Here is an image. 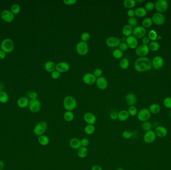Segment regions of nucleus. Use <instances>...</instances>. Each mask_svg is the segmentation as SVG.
Returning <instances> with one entry per match:
<instances>
[{"label":"nucleus","mask_w":171,"mask_h":170,"mask_svg":"<svg viewBox=\"0 0 171 170\" xmlns=\"http://www.w3.org/2000/svg\"><path fill=\"white\" fill-rule=\"evenodd\" d=\"M149 48L148 45L141 44L136 48L135 52L137 55L140 57H145L149 53Z\"/></svg>","instance_id":"1a4fd4ad"},{"label":"nucleus","mask_w":171,"mask_h":170,"mask_svg":"<svg viewBox=\"0 0 171 170\" xmlns=\"http://www.w3.org/2000/svg\"><path fill=\"white\" fill-rule=\"evenodd\" d=\"M77 106L76 99L73 96H66L63 100V106L66 111H72L75 110Z\"/></svg>","instance_id":"f03ea898"},{"label":"nucleus","mask_w":171,"mask_h":170,"mask_svg":"<svg viewBox=\"0 0 171 170\" xmlns=\"http://www.w3.org/2000/svg\"><path fill=\"white\" fill-rule=\"evenodd\" d=\"M135 15L137 16L138 17L142 18L146 16L147 14V11L145 8L139 7L135 10Z\"/></svg>","instance_id":"2f4dec72"},{"label":"nucleus","mask_w":171,"mask_h":170,"mask_svg":"<svg viewBox=\"0 0 171 170\" xmlns=\"http://www.w3.org/2000/svg\"><path fill=\"white\" fill-rule=\"evenodd\" d=\"M89 144V140L88 139L84 138L81 140V147H87Z\"/></svg>","instance_id":"603ef678"},{"label":"nucleus","mask_w":171,"mask_h":170,"mask_svg":"<svg viewBox=\"0 0 171 170\" xmlns=\"http://www.w3.org/2000/svg\"><path fill=\"white\" fill-rule=\"evenodd\" d=\"M70 69L69 64L66 62H60L56 64V70L60 73H66L68 72Z\"/></svg>","instance_id":"f3484780"},{"label":"nucleus","mask_w":171,"mask_h":170,"mask_svg":"<svg viewBox=\"0 0 171 170\" xmlns=\"http://www.w3.org/2000/svg\"><path fill=\"white\" fill-rule=\"evenodd\" d=\"M11 12H12L13 14L18 15L19 14L21 11V7L18 4H13L11 8Z\"/></svg>","instance_id":"a19ab883"},{"label":"nucleus","mask_w":171,"mask_h":170,"mask_svg":"<svg viewBox=\"0 0 171 170\" xmlns=\"http://www.w3.org/2000/svg\"><path fill=\"white\" fill-rule=\"evenodd\" d=\"M127 16H128L129 18L134 17V16L135 15V10H134L133 9H129L128 11H127Z\"/></svg>","instance_id":"4d7b16f0"},{"label":"nucleus","mask_w":171,"mask_h":170,"mask_svg":"<svg viewBox=\"0 0 171 170\" xmlns=\"http://www.w3.org/2000/svg\"><path fill=\"white\" fill-rule=\"evenodd\" d=\"M130 116H135L137 115L138 111L137 108L135 106H131L128 108V110H127Z\"/></svg>","instance_id":"79ce46f5"},{"label":"nucleus","mask_w":171,"mask_h":170,"mask_svg":"<svg viewBox=\"0 0 171 170\" xmlns=\"http://www.w3.org/2000/svg\"><path fill=\"white\" fill-rule=\"evenodd\" d=\"M77 2V0H64L63 1L64 4L67 6L73 5H75Z\"/></svg>","instance_id":"5fc2aeb1"},{"label":"nucleus","mask_w":171,"mask_h":170,"mask_svg":"<svg viewBox=\"0 0 171 170\" xmlns=\"http://www.w3.org/2000/svg\"><path fill=\"white\" fill-rule=\"evenodd\" d=\"M29 101L27 98L21 97L17 100V105L21 108H25L28 106Z\"/></svg>","instance_id":"393cba45"},{"label":"nucleus","mask_w":171,"mask_h":170,"mask_svg":"<svg viewBox=\"0 0 171 170\" xmlns=\"http://www.w3.org/2000/svg\"><path fill=\"white\" fill-rule=\"evenodd\" d=\"M106 43L109 47L115 48L119 46L121 43V40L119 38L116 37H110L107 38Z\"/></svg>","instance_id":"dca6fc26"},{"label":"nucleus","mask_w":171,"mask_h":170,"mask_svg":"<svg viewBox=\"0 0 171 170\" xmlns=\"http://www.w3.org/2000/svg\"><path fill=\"white\" fill-rule=\"evenodd\" d=\"M81 39L83 41L87 43L88 41L90 39V35L88 32H83L81 35Z\"/></svg>","instance_id":"a18cd8bd"},{"label":"nucleus","mask_w":171,"mask_h":170,"mask_svg":"<svg viewBox=\"0 0 171 170\" xmlns=\"http://www.w3.org/2000/svg\"><path fill=\"white\" fill-rule=\"evenodd\" d=\"M170 117H171V110L170 111Z\"/></svg>","instance_id":"774afa93"},{"label":"nucleus","mask_w":171,"mask_h":170,"mask_svg":"<svg viewBox=\"0 0 171 170\" xmlns=\"http://www.w3.org/2000/svg\"><path fill=\"white\" fill-rule=\"evenodd\" d=\"M6 53L5 52L2 50H0V60L4 59L6 57Z\"/></svg>","instance_id":"680f3d73"},{"label":"nucleus","mask_w":171,"mask_h":170,"mask_svg":"<svg viewBox=\"0 0 171 170\" xmlns=\"http://www.w3.org/2000/svg\"><path fill=\"white\" fill-rule=\"evenodd\" d=\"M110 117L111 119H112V120H116L118 119V113L116 112H111L110 115Z\"/></svg>","instance_id":"6e6d98bb"},{"label":"nucleus","mask_w":171,"mask_h":170,"mask_svg":"<svg viewBox=\"0 0 171 170\" xmlns=\"http://www.w3.org/2000/svg\"><path fill=\"white\" fill-rule=\"evenodd\" d=\"M125 100L127 104L129 106H135V105L137 102V97L134 93H129L126 96Z\"/></svg>","instance_id":"412c9836"},{"label":"nucleus","mask_w":171,"mask_h":170,"mask_svg":"<svg viewBox=\"0 0 171 170\" xmlns=\"http://www.w3.org/2000/svg\"><path fill=\"white\" fill-rule=\"evenodd\" d=\"M136 2L141 3V2H144V0H137V1H136Z\"/></svg>","instance_id":"0e129e2a"},{"label":"nucleus","mask_w":171,"mask_h":170,"mask_svg":"<svg viewBox=\"0 0 171 170\" xmlns=\"http://www.w3.org/2000/svg\"><path fill=\"white\" fill-rule=\"evenodd\" d=\"M38 141L41 145L45 146L48 145L50 143V139L46 135H43L38 137Z\"/></svg>","instance_id":"bb28decb"},{"label":"nucleus","mask_w":171,"mask_h":170,"mask_svg":"<svg viewBox=\"0 0 171 170\" xmlns=\"http://www.w3.org/2000/svg\"><path fill=\"white\" fill-rule=\"evenodd\" d=\"M1 50L6 53H11L14 49V44L13 41L10 39H5L2 41L1 44Z\"/></svg>","instance_id":"7ed1b4c3"},{"label":"nucleus","mask_w":171,"mask_h":170,"mask_svg":"<svg viewBox=\"0 0 171 170\" xmlns=\"http://www.w3.org/2000/svg\"><path fill=\"white\" fill-rule=\"evenodd\" d=\"M88 153L87 147H81L79 149H78L77 155L80 158H85L87 156Z\"/></svg>","instance_id":"c756f323"},{"label":"nucleus","mask_w":171,"mask_h":170,"mask_svg":"<svg viewBox=\"0 0 171 170\" xmlns=\"http://www.w3.org/2000/svg\"><path fill=\"white\" fill-rule=\"evenodd\" d=\"M56 64L52 61H48L44 64L45 69L48 73H52L56 70Z\"/></svg>","instance_id":"a878e982"},{"label":"nucleus","mask_w":171,"mask_h":170,"mask_svg":"<svg viewBox=\"0 0 171 170\" xmlns=\"http://www.w3.org/2000/svg\"><path fill=\"white\" fill-rule=\"evenodd\" d=\"M156 138H157V136L156 135L155 131L151 130L150 131L146 132V133L144 135L143 140L146 143L151 144L155 142Z\"/></svg>","instance_id":"ddd939ff"},{"label":"nucleus","mask_w":171,"mask_h":170,"mask_svg":"<svg viewBox=\"0 0 171 170\" xmlns=\"http://www.w3.org/2000/svg\"><path fill=\"white\" fill-rule=\"evenodd\" d=\"M123 5L126 8L129 10L132 9L135 7L136 2L135 0H125L123 2Z\"/></svg>","instance_id":"473e14b6"},{"label":"nucleus","mask_w":171,"mask_h":170,"mask_svg":"<svg viewBox=\"0 0 171 170\" xmlns=\"http://www.w3.org/2000/svg\"><path fill=\"white\" fill-rule=\"evenodd\" d=\"M8 94L3 91H0V103H6L9 100Z\"/></svg>","instance_id":"f704fd0d"},{"label":"nucleus","mask_w":171,"mask_h":170,"mask_svg":"<svg viewBox=\"0 0 171 170\" xmlns=\"http://www.w3.org/2000/svg\"><path fill=\"white\" fill-rule=\"evenodd\" d=\"M113 57L116 59H120L123 55V52L119 49H116L113 52Z\"/></svg>","instance_id":"ea45409f"},{"label":"nucleus","mask_w":171,"mask_h":170,"mask_svg":"<svg viewBox=\"0 0 171 170\" xmlns=\"http://www.w3.org/2000/svg\"><path fill=\"white\" fill-rule=\"evenodd\" d=\"M1 18L4 21L10 23L14 21L15 16L11 11L5 10L1 13Z\"/></svg>","instance_id":"f8f14e48"},{"label":"nucleus","mask_w":171,"mask_h":170,"mask_svg":"<svg viewBox=\"0 0 171 170\" xmlns=\"http://www.w3.org/2000/svg\"><path fill=\"white\" fill-rule=\"evenodd\" d=\"M146 30L142 26H137L133 28V35L136 39H142L146 36Z\"/></svg>","instance_id":"9d476101"},{"label":"nucleus","mask_w":171,"mask_h":170,"mask_svg":"<svg viewBox=\"0 0 171 170\" xmlns=\"http://www.w3.org/2000/svg\"><path fill=\"white\" fill-rule=\"evenodd\" d=\"M133 28L128 24V25H125L123 27L122 32L124 36L128 37L131 36V35L133 34Z\"/></svg>","instance_id":"cd10ccee"},{"label":"nucleus","mask_w":171,"mask_h":170,"mask_svg":"<svg viewBox=\"0 0 171 170\" xmlns=\"http://www.w3.org/2000/svg\"><path fill=\"white\" fill-rule=\"evenodd\" d=\"M152 66L151 60L146 57H140L136 60L134 64L135 69L139 73L150 70Z\"/></svg>","instance_id":"f257e3e1"},{"label":"nucleus","mask_w":171,"mask_h":170,"mask_svg":"<svg viewBox=\"0 0 171 170\" xmlns=\"http://www.w3.org/2000/svg\"><path fill=\"white\" fill-rule=\"evenodd\" d=\"M76 49L79 55L84 56L88 53L89 46L87 42L81 41L77 44L76 46Z\"/></svg>","instance_id":"39448f33"},{"label":"nucleus","mask_w":171,"mask_h":170,"mask_svg":"<svg viewBox=\"0 0 171 170\" xmlns=\"http://www.w3.org/2000/svg\"><path fill=\"white\" fill-rule=\"evenodd\" d=\"M128 25L133 27H136L138 24L137 20L135 17L129 18L128 20Z\"/></svg>","instance_id":"c03bdc74"},{"label":"nucleus","mask_w":171,"mask_h":170,"mask_svg":"<svg viewBox=\"0 0 171 170\" xmlns=\"http://www.w3.org/2000/svg\"><path fill=\"white\" fill-rule=\"evenodd\" d=\"M132 136H133V134L132 132L129 130L124 131L122 133V136L125 139H129L131 138Z\"/></svg>","instance_id":"09e8293b"},{"label":"nucleus","mask_w":171,"mask_h":170,"mask_svg":"<svg viewBox=\"0 0 171 170\" xmlns=\"http://www.w3.org/2000/svg\"><path fill=\"white\" fill-rule=\"evenodd\" d=\"M152 20L153 23L156 25L158 26H161L165 23L166 18L162 13L156 12L152 16Z\"/></svg>","instance_id":"9b49d317"},{"label":"nucleus","mask_w":171,"mask_h":170,"mask_svg":"<svg viewBox=\"0 0 171 170\" xmlns=\"http://www.w3.org/2000/svg\"><path fill=\"white\" fill-rule=\"evenodd\" d=\"M162 39V37L161 36H158V37H157V39H159V40H161Z\"/></svg>","instance_id":"69168bd1"},{"label":"nucleus","mask_w":171,"mask_h":170,"mask_svg":"<svg viewBox=\"0 0 171 170\" xmlns=\"http://www.w3.org/2000/svg\"><path fill=\"white\" fill-rule=\"evenodd\" d=\"M60 76H61V73H59L56 70L51 73V77L54 79H58L60 77Z\"/></svg>","instance_id":"864d4df0"},{"label":"nucleus","mask_w":171,"mask_h":170,"mask_svg":"<svg viewBox=\"0 0 171 170\" xmlns=\"http://www.w3.org/2000/svg\"><path fill=\"white\" fill-rule=\"evenodd\" d=\"M70 146L72 149L78 150L81 147V140L77 138H73L70 140Z\"/></svg>","instance_id":"b1692460"},{"label":"nucleus","mask_w":171,"mask_h":170,"mask_svg":"<svg viewBox=\"0 0 171 170\" xmlns=\"http://www.w3.org/2000/svg\"><path fill=\"white\" fill-rule=\"evenodd\" d=\"M5 167V164L4 162L0 160V170H3Z\"/></svg>","instance_id":"e2e57ef3"},{"label":"nucleus","mask_w":171,"mask_h":170,"mask_svg":"<svg viewBox=\"0 0 171 170\" xmlns=\"http://www.w3.org/2000/svg\"><path fill=\"white\" fill-rule=\"evenodd\" d=\"M163 104L166 108L171 109V97H168L164 99Z\"/></svg>","instance_id":"49530a36"},{"label":"nucleus","mask_w":171,"mask_h":170,"mask_svg":"<svg viewBox=\"0 0 171 170\" xmlns=\"http://www.w3.org/2000/svg\"><path fill=\"white\" fill-rule=\"evenodd\" d=\"M129 117L130 115L127 110H122L118 113V119L121 122L127 120L129 118Z\"/></svg>","instance_id":"5701e85b"},{"label":"nucleus","mask_w":171,"mask_h":170,"mask_svg":"<svg viewBox=\"0 0 171 170\" xmlns=\"http://www.w3.org/2000/svg\"><path fill=\"white\" fill-rule=\"evenodd\" d=\"M124 170V169L118 168V169H117V170Z\"/></svg>","instance_id":"338daca9"},{"label":"nucleus","mask_w":171,"mask_h":170,"mask_svg":"<svg viewBox=\"0 0 171 170\" xmlns=\"http://www.w3.org/2000/svg\"><path fill=\"white\" fill-rule=\"evenodd\" d=\"M84 120L87 125H94L97 121V118L94 114L87 112L84 115Z\"/></svg>","instance_id":"a211bd4d"},{"label":"nucleus","mask_w":171,"mask_h":170,"mask_svg":"<svg viewBox=\"0 0 171 170\" xmlns=\"http://www.w3.org/2000/svg\"><path fill=\"white\" fill-rule=\"evenodd\" d=\"M137 116L138 119L139 121L144 122L145 121H147L150 119L151 116V113L149 109L142 108L138 112Z\"/></svg>","instance_id":"423d86ee"},{"label":"nucleus","mask_w":171,"mask_h":170,"mask_svg":"<svg viewBox=\"0 0 171 170\" xmlns=\"http://www.w3.org/2000/svg\"><path fill=\"white\" fill-rule=\"evenodd\" d=\"M93 73L95 76L97 78H98V77H100L101 76H102V75H103V70L100 68H97L94 70Z\"/></svg>","instance_id":"8fccbe9b"},{"label":"nucleus","mask_w":171,"mask_h":170,"mask_svg":"<svg viewBox=\"0 0 171 170\" xmlns=\"http://www.w3.org/2000/svg\"><path fill=\"white\" fill-rule=\"evenodd\" d=\"M148 46H149V49L153 52H156V51L158 50L160 48V47L159 43L156 41H152L151 43H149V45Z\"/></svg>","instance_id":"c9c22d12"},{"label":"nucleus","mask_w":171,"mask_h":170,"mask_svg":"<svg viewBox=\"0 0 171 170\" xmlns=\"http://www.w3.org/2000/svg\"><path fill=\"white\" fill-rule=\"evenodd\" d=\"M96 128L94 125H87L84 128V132L88 135H91L94 133Z\"/></svg>","instance_id":"72a5a7b5"},{"label":"nucleus","mask_w":171,"mask_h":170,"mask_svg":"<svg viewBox=\"0 0 171 170\" xmlns=\"http://www.w3.org/2000/svg\"><path fill=\"white\" fill-rule=\"evenodd\" d=\"M149 110L151 113L157 114L160 111L161 107L159 104L156 103H153L150 105Z\"/></svg>","instance_id":"7c9ffc66"},{"label":"nucleus","mask_w":171,"mask_h":170,"mask_svg":"<svg viewBox=\"0 0 171 170\" xmlns=\"http://www.w3.org/2000/svg\"><path fill=\"white\" fill-rule=\"evenodd\" d=\"M47 129V123L45 121H40L34 127L33 132L34 134L39 137L44 135Z\"/></svg>","instance_id":"20e7f679"},{"label":"nucleus","mask_w":171,"mask_h":170,"mask_svg":"<svg viewBox=\"0 0 171 170\" xmlns=\"http://www.w3.org/2000/svg\"><path fill=\"white\" fill-rule=\"evenodd\" d=\"M155 133L156 136L160 138H164L168 134V130L166 127L164 126H158L155 129Z\"/></svg>","instance_id":"4be33fe9"},{"label":"nucleus","mask_w":171,"mask_h":170,"mask_svg":"<svg viewBox=\"0 0 171 170\" xmlns=\"http://www.w3.org/2000/svg\"><path fill=\"white\" fill-rule=\"evenodd\" d=\"M152 127V123L150 122H149V121L144 122H142V129L144 131H146V132L151 130Z\"/></svg>","instance_id":"58836bf2"},{"label":"nucleus","mask_w":171,"mask_h":170,"mask_svg":"<svg viewBox=\"0 0 171 170\" xmlns=\"http://www.w3.org/2000/svg\"><path fill=\"white\" fill-rule=\"evenodd\" d=\"M91 170H103V168L100 165H94L92 167Z\"/></svg>","instance_id":"052dcab7"},{"label":"nucleus","mask_w":171,"mask_h":170,"mask_svg":"<svg viewBox=\"0 0 171 170\" xmlns=\"http://www.w3.org/2000/svg\"><path fill=\"white\" fill-rule=\"evenodd\" d=\"M120 66L122 69H126L128 68L130 65L129 60L127 59L124 58L120 62Z\"/></svg>","instance_id":"e433bc0d"},{"label":"nucleus","mask_w":171,"mask_h":170,"mask_svg":"<svg viewBox=\"0 0 171 170\" xmlns=\"http://www.w3.org/2000/svg\"><path fill=\"white\" fill-rule=\"evenodd\" d=\"M97 78L92 73H86L83 76V81L87 85H92L96 83Z\"/></svg>","instance_id":"4468645a"},{"label":"nucleus","mask_w":171,"mask_h":170,"mask_svg":"<svg viewBox=\"0 0 171 170\" xmlns=\"http://www.w3.org/2000/svg\"><path fill=\"white\" fill-rule=\"evenodd\" d=\"M152 64L155 69H160L164 65V60L160 56H156L154 57L152 60Z\"/></svg>","instance_id":"6ab92c4d"},{"label":"nucleus","mask_w":171,"mask_h":170,"mask_svg":"<svg viewBox=\"0 0 171 170\" xmlns=\"http://www.w3.org/2000/svg\"><path fill=\"white\" fill-rule=\"evenodd\" d=\"M157 37H158V35L155 30H152L149 32L148 37L149 38L150 40H151L152 41H155L157 39Z\"/></svg>","instance_id":"37998d69"},{"label":"nucleus","mask_w":171,"mask_h":170,"mask_svg":"<svg viewBox=\"0 0 171 170\" xmlns=\"http://www.w3.org/2000/svg\"><path fill=\"white\" fill-rule=\"evenodd\" d=\"M150 39L148 37H145L142 39V44L148 45L150 43Z\"/></svg>","instance_id":"bf43d9fd"},{"label":"nucleus","mask_w":171,"mask_h":170,"mask_svg":"<svg viewBox=\"0 0 171 170\" xmlns=\"http://www.w3.org/2000/svg\"><path fill=\"white\" fill-rule=\"evenodd\" d=\"M126 43L128 44L129 48H130L131 49H136L138 46V41L137 39H136L135 37L132 35L127 37Z\"/></svg>","instance_id":"aec40b11"},{"label":"nucleus","mask_w":171,"mask_h":170,"mask_svg":"<svg viewBox=\"0 0 171 170\" xmlns=\"http://www.w3.org/2000/svg\"><path fill=\"white\" fill-rule=\"evenodd\" d=\"M29 97L31 99H37L38 94L36 92H31L29 94Z\"/></svg>","instance_id":"13d9d810"},{"label":"nucleus","mask_w":171,"mask_h":170,"mask_svg":"<svg viewBox=\"0 0 171 170\" xmlns=\"http://www.w3.org/2000/svg\"><path fill=\"white\" fill-rule=\"evenodd\" d=\"M120 50H122V52H125L128 50L129 46L128 44H127L126 42H122L120 43L119 46Z\"/></svg>","instance_id":"3c124183"},{"label":"nucleus","mask_w":171,"mask_h":170,"mask_svg":"<svg viewBox=\"0 0 171 170\" xmlns=\"http://www.w3.org/2000/svg\"><path fill=\"white\" fill-rule=\"evenodd\" d=\"M74 117L75 116L73 112L70 111H66L63 115L64 119L66 121V122H72L73 120Z\"/></svg>","instance_id":"c85d7f7f"},{"label":"nucleus","mask_w":171,"mask_h":170,"mask_svg":"<svg viewBox=\"0 0 171 170\" xmlns=\"http://www.w3.org/2000/svg\"><path fill=\"white\" fill-rule=\"evenodd\" d=\"M28 109L33 113H37L41 110L42 107L41 102L38 99H31L28 103Z\"/></svg>","instance_id":"0eeeda50"},{"label":"nucleus","mask_w":171,"mask_h":170,"mask_svg":"<svg viewBox=\"0 0 171 170\" xmlns=\"http://www.w3.org/2000/svg\"><path fill=\"white\" fill-rule=\"evenodd\" d=\"M96 85L98 89L100 90H105L107 88L108 85V82L107 79L103 76H101L97 78Z\"/></svg>","instance_id":"2eb2a0df"},{"label":"nucleus","mask_w":171,"mask_h":170,"mask_svg":"<svg viewBox=\"0 0 171 170\" xmlns=\"http://www.w3.org/2000/svg\"><path fill=\"white\" fill-rule=\"evenodd\" d=\"M153 23V21L151 18H145L142 21V27L145 28H149L151 27Z\"/></svg>","instance_id":"4c0bfd02"},{"label":"nucleus","mask_w":171,"mask_h":170,"mask_svg":"<svg viewBox=\"0 0 171 170\" xmlns=\"http://www.w3.org/2000/svg\"><path fill=\"white\" fill-rule=\"evenodd\" d=\"M168 2L166 0H158L155 4V8L158 12H165L168 8Z\"/></svg>","instance_id":"6e6552de"},{"label":"nucleus","mask_w":171,"mask_h":170,"mask_svg":"<svg viewBox=\"0 0 171 170\" xmlns=\"http://www.w3.org/2000/svg\"><path fill=\"white\" fill-rule=\"evenodd\" d=\"M154 8H155V4L153 2H148L145 6V9H146L147 11H151Z\"/></svg>","instance_id":"de8ad7c7"}]
</instances>
